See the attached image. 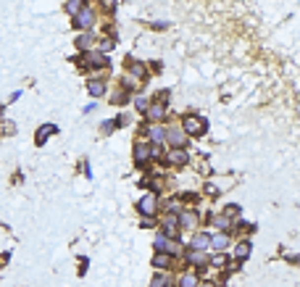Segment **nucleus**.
<instances>
[{
	"instance_id": "obj_1",
	"label": "nucleus",
	"mask_w": 300,
	"mask_h": 287,
	"mask_svg": "<svg viewBox=\"0 0 300 287\" xmlns=\"http://www.w3.org/2000/svg\"><path fill=\"white\" fill-rule=\"evenodd\" d=\"M158 206H161V203H158V195H156V192H145L142 198L137 200V211H140L145 219H153V216H156V214H158Z\"/></svg>"
},
{
	"instance_id": "obj_2",
	"label": "nucleus",
	"mask_w": 300,
	"mask_h": 287,
	"mask_svg": "<svg viewBox=\"0 0 300 287\" xmlns=\"http://www.w3.org/2000/svg\"><path fill=\"white\" fill-rule=\"evenodd\" d=\"M182 132H184V137H200L205 132V122L200 116H184Z\"/></svg>"
},
{
	"instance_id": "obj_3",
	"label": "nucleus",
	"mask_w": 300,
	"mask_h": 287,
	"mask_svg": "<svg viewBox=\"0 0 300 287\" xmlns=\"http://www.w3.org/2000/svg\"><path fill=\"white\" fill-rule=\"evenodd\" d=\"M92 24H95V11L87 8V5H82V11L74 16V27L76 29H90Z\"/></svg>"
},
{
	"instance_id": "obj_4",
	"label": "nucleus",
	"mask_w": 300,
	"mask_h": 287,
	"mask_svg": "<svg viewBox=\"0 0 300 287\" xmlns=\"http://www.w3.org/2000/svg\"><path fill=\"white\" fill-rule=\"evenodd\" d=\"M176 222H179V229H195L198 222H200V214L198 211H179Z\"/></svg>"
},
{
	"instance_id": "obj_5",
	"label": "nucleus",
	"mask_w": 300,
	"mask_h": 287,
	"mask_svg": "<svg viewBox=\"0 0 300 287\" xmlns=\"http://www.w3.org/2000/svg\"><path fill=\"white\" fill-rule=\"evenodd\" d=\"M153 248H156L158 253H168V255H171V253H176V248H179V245H174V240H168V237L164 235V232H158V235H156V243H153Z\"/></svg>"
},
{
	"instance_id": "obj_6",
	"label": "nucleus",
	"mask_w": 300,
	"mask_h": 287,
	"mask_svg": "<svg viewBox=\"0 0 300 287\" xmlns=\"http://www.w3.org/2000/svg\"><path fill=\"white\" fill-rule=\"evenodd\" d=\"M166 140L174 145V150L184 148V142H187V137H184V132H182V127H171V129H166Z\"/></svg>"
},
{
	"instance_id": "obj_7",
	"label": "nucleus",
	"mask_w": 300,
	"mask_h": 287,
	"mask_svg": "<svg viewBox=\"0 0 300 287\" xmlns=\"http://www.w3.org/2000/svg\"><path fill=\"white\" fill-rule=\"evenodd\" d=\"M208 245H211V235H208V232H198V235L192 237V243H190V251L205 253V251H208Z\"/></svg>"
},
{
	"instance_id": "obj_8",
	"label": "nucleus",
	"mask_w": 300,
	"mask_h": 287,
	"mask_svg": "<svg viewBox=\"0 0 300 287\" xmlns=\"http://www.w3.org/2000/svg\"><path fill=\"white\" fill-rule=\"evenodd\" d=\"M134 161H137V163H148V161H153V145L137 142V145H134Z\"/></svg>"
},
{
	"instance_id": "obj_9",
	"label": "nucleus",
	"mask_w": 300,
	"mask_h": 287,
	"mask_svg": "<svg viewBox=\"0 0 300 287\" xmlns=\"http://www.w3.org/2000/svg\"><path fill=\"white\" fill-rule=\"evenodd\" d=\"M227 245H229V235L227 232H216V235H211V251H216V253H224L227 251Z\"/></svg>"
},
{
	"instance_id": "obj_10",
	"label": "nucleus",
	"mask_w": 300,
	"mask_h": 287,
	"mask_svg": "<svg viewBox=\"0 0 300 287\" xmlns=\"http://www.w3.org/2000/svg\"><path fill=\"white\" fill-rule=\"evenodd\" d=\"M53 134H58V127H56V124H42L40 129H37V134H34V137H37V145H45V142H48Z\"/></svg>"
},
{
	"instance_id": "obj_11",
	"label": "nucleus",
	"mask_w": 300,
	"mask_h": 287,
	"mask_svg": "<svg viewBox=\"0 0 300 287\" xmlns=\"http://www.w3.org/2000/svg\"><path fill=\"white\" fill-rule=\"evenodd\" d=\"M145 134L150 137V142H153V145H161V142L166 140V129H164L161 124H150L148 129H145Z\"/></svg>"
},
{
	"instance_id": "obj_12",
	"label": "nucleus",
	"mask_w": 300,
	"mask_h": 287,
	"mask_svg": "<svg viewBox=\"0 0 300 287\" xmlns=\"http://www.w3.org/2000/svg\"><path fill=\"white\" fill-rule=\"evenodd\" d=\"M145 116H148L150 122H161V119L166 116V105L161 103V100H158V103H150L148 111H145Z\"/></svg>"
},
{
	"instance_id": "obj_13",
	"label": "nucleus",
	"mask_w": 300,
	"mask_h": 287,
	"mask_svg": "<svg viewBox=\"0 0 300 287\" xmlns=\"http://www.w3.org/2000/svg\"><path fill=\"white\" fill-rule=\"evenodd\" d=\"M161 232H164L168 240H174L176 235H179V222H176V216H166L164 219V229Z\"/></svg>"
},
{
	"instance_id": "obj_14",
	"label": "nucleus",
	"mask_w": 300,
	"mask_h": 287,
	"mask_svg": "<svg viewBox=\"0 0 300 287\" xmlns=\"http://www.w3.org/2000/svg\"><path fill=\"white\" fill-rule=\"evenodd\" d=\"M103 66V69H105V66H108L111 61H108V58H105V56H100V53H84V58H82V66Z\"/></svg>"
},
{
	"instance_id": "obj_15",
	"label": "nucleus",
	"mask_w": 300,
	"mask_h": 287,
	"mask_svg": "<svg viewBox=\"0 0 300 287\" xmlns=\"http://www.w3.org/2000/svg\"><path fill=\"white\" fill-rule=\"evenodd\" d=\"M187 150L184 148H179V150H171V153H168V163H174V166H184L187 163Z\"/></svg>"
},
{
	"instance_id": "obj_16",
	"label": "nucleus",
	"mask_w": 300,
	"mask_h": 287,
	"mask_svg": "<svg viewBox=\"0 0 300 287\" xmlns=\"http://www.w3.org/2000/svg\"><path fill=\"white\" fill-rule=\"evenodd\" d=\"M129 74H132L134 79L145 82V79H148V66H145V64H129Z\"/></svg>"
},
{
	"instance_id": "obj_17",
	"label": "nucleus",
	"mask_w": 300,
	"mask_h": 287,
	"mask_svg": "<svg viewBox=\"0 0 300 287\" xmlns=\"http://www.w3.org/2000/svg\"><path fill=\"white\" fill-rule=\"evenodd\" d=\"M87 93L92 95V97H100L105 93V82H100V79H90L87 82Z\"/></svg>"
},
{
	"instance_id": "obj_18",
	"label": "nucleus",
	"mask_w": 300,
	"mask_h": 287,
	"mask_svg": "<svg viewBox=\"0 0 300 287\" xmlns=\"http://www.w3.org/2000/svg\"><path fill=\"white\" fill-rule=\"evenodd\" d=\"M184 258H187V263H195V266H203V263L208 261V258H205V253H200V251H187V253H184Z\"/></svg>"
},
{
	"instance_id": "obj_19",
	"label": "nucleus",
	"mask_w": 300,
	"mask_h": 287,
	"mask_svg": "<svg viewBox=\"0 0 300 287\" xmlns=\"http://www.w3.org/2000/svg\"><path fill=\"white\" fill-rule=\"evenodd\" d=\"M198 282L200 279H198L195 271H184V274L179 277V287H198Z\"/></svg>"
},
{
	"instance_id": "obj_20",
	"label": "nucleus",
	"mask_w": 300,
	"mask_h": 287,
	"mask_svg": "<svg viewBox=\"0 0 300 287\" xmlns=\"http://www.w3.org/2000/svg\"><path fill=\"white\" fill-rule=\"evenodd\" d=\"M153 266H156V269H168V266H171V255H168V253H156V255H153Z\"/></svg>"
},
{
	"instance_id": "obj_21",
	"label": "nucleus",
	"mask_w": 300,
	"mask_h": 287,
	"mask_svg": "<svg viewBox=\"0 0 300 287\" xmlns=\"http://www.w3.org/2000/svg\"><path fill=\"white\" fill-rule=\"evenodd\" d=\"M92 42H95V37H92V34H82V37H76V48H79V50H87Z\"/></svg>"
},
{
	"instance_id": "obj_22",
	"label": "nucleus",
	"mask_w": 300,
	"mask_h": 287,
	"mask_svg": "<svg viewBox=\"0 0 300 287\" xmlns=\"http://www.w3.org/2000/svg\"><path fill=\"white\" fill-rule=\"evenodd\" d=\"M248 255H250V243L245 240V243L237 245V258H248Z\"/></svg>"
},
{
	"instance_id": "obj_23",
	"label": "nucleus",
	"mask_w": 300,
	"mask_h": 287,
	"mask_svg": "<svg viewBox=\"0 0 300 287\" xmlns=\"http://www.w3.org/2000/svg\"><path fill=\"white\" fill-rule=\"evenodd\" d=\"M148 105H150V100H148L145 95H137V97H134V108H137V111H148Z\"/></svg>"
},
{
	"instance_id": "obj_24",
	"label": "nucleus",
	"mask_w": 300,
	"mask_h": 287,
	"mask_svg": "<svg viewBox=\"0 0 300 287\" xmlns=\"http://www.w3.org/2000/svg\"><path fill=\"white\" fill-rule=\"evenodd\" d=\"M66 11H68V13H74V16H76V13L82 11V3H79V0H68V3H66Z\"/></svg>"
},
{
	"instance_id": "obj_25",
	"label": "nucleus",
	"mask_w": 300,
	"mask_h": 287,
	"mask_svg": "<svg viewBox=\"0 0 300 287\" xmlns=\"http://www.w3.org/2000/svg\"><path fill=\"white\" fill-rule=\"evenodd\" d=\"M213 224H216L219 226V229H229V226H232V222H229V219H224V216H216V219H213Z\"/></svg>"
},
{
	"instance_id": "obj_26",
	"label": "nucleus",
	"mask_w": 300,
	"mask_h": 287,
	"mask_svg": "<svg viewBox=\"0 0 300 287\" xmlns=\"http://www.w3.org/2000/svg\"><path fill=\"white\" fill-rule=\"evenodd\" d=\"M166 285H168V279L164 274H156V277H153V282H150V287H166Z\"/></svg>"
},
{
	"instance_id": "obj_27",
	"label": "nucleus",
	"mask_w": 300,
	"mask_h": 287,
	"mask_svg": "<svg viewBox=\"0 0 300 287\" xmlns=\"http://www.w3.org/2000/svg\"><path fill=\"white\" fill-rule=\"evenodd\" d=\"M127 100H129L127 93H116V95L111 97V103H113V105H121V103H127Z\"/></svg>"
},
{
	"instance_id": "obj_28",
	"label": "nucleus",
	"mask_w": 300,
	"mask_h": 287,
	"mask_svg": "<svg viewBox=\"0 0 300 287\" xmlns=\"http://www.w3.org/2000/svg\"><path fill=\"white\" fill-rule=\"evenodd\" d=\"M237 214H240V208H237V206H227V208H224V219L237 216Z\"/></svg>"
},
{
	"instance_id": "obj_29",
	"label": "nucleus",
	"mask_w": 300,
	"mask_h": 287,
	"mask_svg": "<svg viewBox=\"0 0 300 287\" xmlns=\"http://www.w3.org/2000/svg\"><path fill=\"white\" fill-rule=\"evenodd\" d=\"M227 255H216V258H211V263H213V266H227Z\"/></svg>"
},
{
	"instance_id": "obj_30",
	"label": "nucleus",
	"mask_w": 300,
	"mask_h": 287,
	"mask_svg": "<svg viewBox=\"0 0 300 287\" xmlns=\"http://www.w3.org/2000/svg\"><path fill=\"white\" fill-rule=\"evenodd\" d=\"M166 211H168V216H171V214H176V211H179V203H176V200H171V203L166 206Z\"/></svg>"
},
{
	"instance_id": "obj_31",
	"label": "nucleus",
	"mask_w": 300,
	"mask_h": 287,
	"mask_svg": "<svg viewBox=\"0 0 300 287\" xmlns=\"http://www.w3.org/2000/svg\"><path fill=\"white\" fill-rule=\"evenodd\" d=\"M198 287H216V282H211V279H205V282H198Z\"/></svg>"
}]
</instances>
